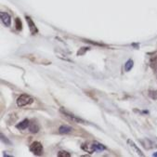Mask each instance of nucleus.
I'll list each match as a JSON object with an SVG mask.
<instances>
[{"label":"nucleus","instance_id":"f257e3e1","mask_svg":"<svg viewBox=\"0 0 157 157\" xmlns=\"http://www.w3.org/2000/svg\"><path fill=\"white\" fill-rule=\"evenodd\" d=\"M33 102H34V98L31 97L30 95H27V94H23L17 99V105L19 107L30 105Z\"/></svg>","mask_w":157,"mask_h":157},{"label":"nucleus","instance_id":"f03ea898","mask_svg":"<svg viewBox=\"0 0 157 157\" xmlns=\"http://www.w3.org/2000/svg\"><path fill=\"white\" fill-rule=\"evenodd\" d=\"M60 111H61V113H62L63 115H65V116L67 117V118H69L72 122L78 123V124H86L85 120H83L82 118H80V117H78V116H76V115H74V114L69 113L68 111L64 110L63 108H62V109H61Z\"/></svg>","mask_w":157,"mask_h":157},{"label":"nucleus","instance_id":"7ed1b4c3","mask_svg":"<svg viewBox=\"0 0 157 157\" xmlns=\"http://www.w3.org/2000/svg\"><path fill=\"white\" fill-rule=\"evenodd\" d=\"M30 151L35 155H42L43 154V146L39 141H35L30 146Z\"/></svg>","mask_w":157,"mask_h":157},{"label":"nucleus","instance_id":"20e7f679","mask_svg":"<svg viewBox=\"0 0 157 157\" xmlns=\"http://www.w3.org/2000/svg\"><path fill=\"white\" fill-rule=\"evenodd\" d=\"M25 19H26V22H27V23H28L29 29H30L31 34H32V35H35V34H37L38 30H37V28H36L35 23L33 22V20H32L30 17H29V16H26Z\"/></svg>","mask_w":157,"mask_h":157},{"label":"nucleus","instance_id":"39448f33","mask_svg":"<svg viewBox=\"0 0 157 157\" xmlns=\"http://www.w3.org/2000/svg\"><path fill=\"white\" fill-rule=\"evenodd\" d=\"M28 128H29V131H30L31 133L35 134L39 131V129H40V126H39L36 120H32V121H30V123H29Z\"/></svg>","mask_w":157,"mask_h":157},{"label":"nucleus","instance_id":"423d86ee","mask_svg":"<svg viewBox=\"0 0 157 157\" xmlns=\"http://www.w3.org/2000/svg\"><path fill=\"white\" fill-rule=\"evenodd\" d=\"M0 16H1V21H2V23L5 24V26H7V27L11 26V16H9L8 13L2 11L1 13H0Z\"/></svg>","mask_w":157,"mask_h":157},{"label":"nucleus","instance_id":"0eeeda50","mask_svg":"<svg viewBox=\"0 0 157 157\" xmlns=\"http://www.w3.org/2000/svg\"><path fill=\"white\" fill-rule=\"evenodd\" d=\"M82 149L88 152V153H93L95 151V148H94V141H91V142H86V143H84L82 145Z\"/></svg>","mask_w":157,"mask_h":157},{"label":"nucleus","instance_id":"6e6552de","mask_svg":"<svg viewBox=\"0 0 157 157\" xmlns=\"http://www.w3.org/2000/svg\"><path fill=\"white\" fill-rule=\"evenodd\" d=\"M73 127L67 125H62L60 128H59V133L61 134H69L71 132H73Z\"/></svg>","mask_w":157,"mask_h":157},{"label":"nucleus","instance_id":"1a4fd4ad","mask_svg":"<svg viewBox=\"0 0 157 157\" xmlns=\"http://www.w3.org/2000/svg\"><path fill=\"white\" fill-rule=\"evenodd\" d=\"M127 143H128V145H129V146L131 147V148L133 149V151H134L135 152H137V153L140 154V155H141V156H143L142 152L139 149V147L134 143V141H132L131 140H127Z\"/></svg>","mask_w":157,"mask_h":157},{"label":"nucleus","instance_id":"9d476101","mask_svg":"<svg viewBox=\"0 0 157 157\" xmlns=\"http://www.w3.org/2000/svg\"><path fill=\"white\" fill-rule=\"evenodd\" d=\"M29 123H30V121H29L28 119H25V120L22 121L20 124H18L16 125V127L18 129H20V130H23V129L27 128V127L29 126Z\"/></svg>","mask_w":157,"mask_h":157},{"label":"nucleus","instance_id":"9b49d317","mask_svg":"<svg viewBox=\"0 0 157 157\" xmlns=\"http://www.w3.org/2000/svg\"><path fill=\"white\" fill-rule=\"evenodd\" d=\"M133 64H134L133 61H132V60H128V61H127V62H125V70L126 72L130 71V70L132 69V67H133Z\"/></svg>","mask_w":157,"mask_h":157},{"label":"nucleus","instance_id":"f8f14e48","mask_svg":"<svg viewBox=\"0 0 157 157\" xmlns=\"http://www.w3.org/2000/svg\"><path fill=\"white\" fill-rule=\"evenodd\" d=\"M15 26H16V29L18 31H22L23 29V23H22V21L20 20L19 18H17L15 20Z\"/></svg>","mask_w":157,"mask_h":157},{"label":"nucleus","instance_id":"ddd939ff","mask_svg":"<svg viewBox=\"0 0 157 157\" xmlns=\"http://www.w3.org/2000/svg\"><path fill=\"white\" fill-rule=\"evenodd\" d=\"M149 96L152 100H157V90H149Z\"/></svg>","mask_w":157,"mask_h":157},{"label":"nucleus","instance_id":"4468645a","mask_svg":"<svg viewBox=\"0 0 157 157\" xmlns=\"http://www.w3.org/2000/svg\"><path fill=\"white\" fill-rule=\"evenodd\" d=\"M58 156H60V157H70V156H71V154H70L69 152H67L61 151V152H59Z\"/></svg>","mask_w":157,"mask_h":157},{"label":"nucleus","instance_id":"2eb2a0df","mask_svg":"<svg viewBox=\"0 0 157 157\" xmlns=\"http://www.w3.org/2000/svg\"><path fill=\"white\" fill-rule=\"evenodd\" d=\"M1 140L3 141V142H5V143H7V144H11V141H9L7 138H6V137L3 135V134H1Z\"/></svg>","mask_w":157,"mask_h":157},{"label":"nucleus","instance_id":"dca6fc26","mask_svg":"<svg viewBox=\"0 0 157 157\" xmlns=\"http://www.w3.org/2000/svg\"><path fill=\"white\" fill-rule=\"evenodd\" d=\"M152 156H157V152H154V153L152 154Z\"/></svg>","mask_w":157,"mask_h":157}]
</instances>
